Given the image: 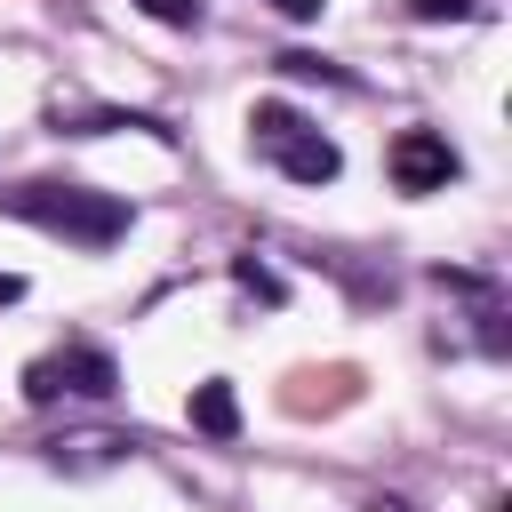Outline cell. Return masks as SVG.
<instances>
[{
    "label": "cell",
    "mask_w": 512,
    "mask_h": 512,
    "mask_svg": "<svg viewBox=\"0 0 512 512\" xmlns=\"http://www.w3.org/2000/svg\"><path fill=\"white\" fill-rule=\"evenodd\" d=\"M16 296H24V280H16V272H0V304H16Z\"/></svg>",
    "instance_id": "7c38bea8"
},
{
    "label": "cell",
    "mask_w": 512,
    "mask_h": 512,
    "mask_svg": "<svg viewBox=\"0 0 512 512\" xmlns=\"http://www.w3.org/2000/svg\"><path fill=\"white\" fill-rule=\"evenodd\" d=\"M8 208H16L24 224H40V232L80 240V248H112V240L128 232V200H120V192H88V184H16Z\"/></svg>",
    "instance_id": "6da1fadb"
},
{
    "label": "cell",
    "mask_w": 512,
    "mask_h": 512,
    "mask_svg": "<svg viewBox=\"0 0 512 512\" xmlns=\"http://www.w3.org/2000/svg\"><path fill=\"white\" fill-rule=\"evenodd\" d=\"M408 16H416V24H464L472 0H408Z\"/></svg>",
    "instance_id": "30bf717a"
},
{
    "label": "cell",
    "mask_w": 512,
    "mask_h": 512,
    "mask_svg": "<svg viewBox=\"0 0 512 512\" xmlns=\"http://www.w3.org/2000/svg\"><path fill=\"white\" fill-rule=\"evenodd\" d=\"M184 416H192V432H208V440H232V432H240V392H232L224 376H208V384H192Z\"/></svg>",
    "instance_id": "5b68a950"
},
{
    "label": "cell",
    "mask_w": 512,
    "mask_h": 512,
    "mask_svg": "<svg viewBox=\"0 0 512 512\" xmlns=\"http://www.w3.org/2000/svg\"><path fill=\"white\" fill-rule=\"evenodd\" d=\"M368 512H408V504H392V496H384V504H368Z\"/></svg>",
    "instance_id": "4fadbf2b"
},
{
    "label": "cell",
    "mask_w": 512,
    "mask_h": 512,
    "mask_svg": "<svg viewBox=\"0 0 512 512\" xmlns=\"http://www.w3.org/2000/svg\"><path fill=\"white\" fill-rule=\"evenodd\" d=\"M136 8H144L152 24H176V32H192V24H200V0H136Z\"/></svg>",
    "instance_id": "ba28073f"
},
{
    "label": "cell",
    "mask_w": 512,
    "mask_h": 512,
    "mask_svg": "<svg viewBox=\"0 0 512 512\" xmlns=\"http://www.w3.org/2000/svg\"><path fill=\"white\" fill-rule=\"evenodd\" d=\"M384 168H392V184H400V192H448V184H456V152H448V136H440V128H400Z\"/></svg>",
    "instance_id": "3957f363"
},
{
    "label": "cell",
    "mask_w": 512,
    "mask_h": 512,
    "mask_svg": "<svg viewBox=\"0 0 512 512\" xmlns=\"http://www.w3.org/2000/svg\"><path fill=\"white\" fill-rule=\"evenodd\" d=\"M272 8H280V16H288V24H312V16H320V8H328V0H272Z\"/></svg>",
    "instance_id": "8fae6325"
},
{
    "label": "cell",
    "mask_w": 512,
    "mask_h": 512,
    "mask_svg": "<svg viewBox=\"0 0 512 512\" xmlns=\"http://www.w3.org/2000/svg\"><path fill=\"white\" fill-rule=\"evenodd\" d=\"M272 160H280L288 184H336V176H344V152H336V136H320V128H296L288 144H272Z\"/></svg>",
    "instance_id": "277c9868"
},
{
    "label": "cell",
    "mask_w": 512,
    "mask_h": 512,
    "mask_svg": "<svg viewBox=\"0 0 512 512\" xmlns=\"http://www.w3.org/2000/svg\"><path fill=\"white\" fill-rule=\"evenodd\" d=\"M56 392H88V400H112L120 392V368H112V352H96V344H64L56 360H32L24 368V400H56Z\"/></svg>",
    "instance_id": "7a4b0ae2"
},
{
    "label": "cell",
    "mask_w": 512,
    "mask_h": 512,
    "mask_svg": "<svg viewBox=\"0 0 512 512\" xmlns=\"http://www.w3.org/2000/svg\"><path fill=\"white\" fill-rule=\"evenodd\" d=\"M248 128H256V144L272 152V144H288V136L304 128V112H296V104H280V96H264V104L248 112Z\"/></svg>",
    "instance_id": "8992f818"
},
{
    "label": "cell",
    "mask_w": 512,
    "mask_h": 512,
    "mask_svg": "<svg viewBox=\"0 0 512 512\" xmlns=\"http://www.w3.org/2000/svg\"><path fill=\"white\" fill-rule=\"evenodd\" d=\"M232 280H240L248 296H264V304H280V296H288V288H280V272H272V264H256V256H232Z\"/></svg>",
    "instance_id": "52a82bcc"
},
{
    "label": "cell",
    "mask_w": 512,
    "mask_h": 512,
    "mask_svg": "<svg viewBox=\"0 0 512 512\" xmlns=\"http://www.w3.org/2000/svg\"><path fill=\"white\" fill-rule=\"evenodd\" d=\"M280 72H288V80H344L328 56H304V48H288V56H280Z\"/></svg>",
    "instance_id": "9c48e42d"
}]
</instances>
